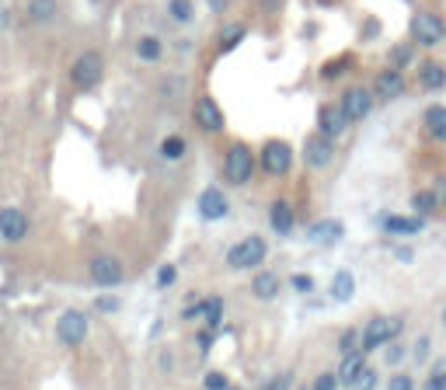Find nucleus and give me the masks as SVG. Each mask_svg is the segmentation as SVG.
<instances>
[{
  "label": "nucleus",
  "instance_id": "obj_13",
  "mask_svg": "<svg viewBox=\"0 0 446 390\" xmlns=\"http://www.w3.org/2000/svg\"><path fill=\"white\" fill-rule=\"evenodd\" d=\"M227 209H231V202H227V195H223L220 188H206L199 195V216L202 220H223Z\"/></svg>",
  "mask_w": 446,
  "mask_h": 390
},
{
  "label": "nucleus",
  "instance_id": "obj_44",
  "mask_svg": "<svg viewBox=\"0 0 446 390\" xmlns=\"http://www.w3.org/2000/svg\"><path fill=\"white\" fill-rule=\"evenodd\" d=\"M199 345H202V352H206V348L213 345V334H199Z\"/></svg>",
  "mask_w": 446,
  "mask_h": 390
},
{
  "label": "nucleus",
  "instance_id": "obj_28",
  "mask_svg": "<svg viewBox=\"0 0 446 390\" xmlns=\"http://www.w3.org/2000/svg\"><path fill=\"white\" fill-rule=\"evenodd\" d=\"M199 310H202V317L209 320V327H216V324H220V317H223V300H220V296H209Z\"/></svg>",
  "mask_w": 446,
  "mask_h": 390
},
{
  "label": "nucleus",
  "instance_id": "obj_35",
  "mask_svg": "<svg viewBox=\"0 0 446 390\" xmlns=\"http://www.w3.org/2000/svg\"><path fill=\"white\" fill-rule=\"evenodd\" d=\"M94 307H98L101 314H115V310H119L122 303H119L115 296H98V303H94Z\"/></svg>",
  "mask_w": 446,
  "mask_h": 390
},
{
  "label": "nucleus",
  "instance_id": "obj_19",
  "mask_svg": "<svg viewBox=\"0 0 446 390\" xmlns=\"http://www.w3.org/2000/svg\"><path fill=\"white\" fill-rule=\"evenodd\" d=\"M25 15H28V22H35V25H49V22L60 15V4H56V0H28Z\"/></svg>",
  "mask_w": 446,
  "mask_h": 390
},
{
  "label": "nucleus",
  "instance_id": "obj_17",
  "mask_svg": "<svg viewBox=\"0 0 446 390\" xmlns=\"http://www.w3.org/2000/svg\"><path fill=\"white\" fill-rule=\"evenodd\" d=\"M366 373V362H363V352H345V359H342V366H338V383H345V387H356L359 383V376Z\"/></svg>",
  "mask_w": 446,
  "mask_h": 390
},
{
  "label": "nucleus",
  "instance_id": "obj_34",
  "mask_svg": "<svg viewBox=\"0 0 446 390\" xmlns=\"http://www.w3.org/2000/svg\"><path fill=\"white\" fill-rule=\"evenodd\" d=\"M338 387V376L335 373H321L317 380H314V390H335Z\"/></svg>",
  "mask_w": 446,
  "mask_h": 390
},
{
  "label": "nucleus",
  "instance_id": "obj_37",
  "mask_svg": "<svg viewBox=\"0 0 446 390\" xmlns=\"http://www.w3.org/2000/svg\"><path fill=\"white\" fill-rule=\"evenodd\" d=\"M293 289H297V293H311V289H314V279L300 272V275H293Z\"/></svg>",
  "mask_w": 446,
  "mask_h": 390
},
{
  "label": "nucleus",
  "instance_id": "obj_2",
  "mask_svg": "<svg viewBox=\"0 0 446 390\" xmlns=\"http://www.w3.org/2000/svg\"><path fill=\"white\" fill-rule=\"evenodd\" d=\"M265 254H269V247H265V241H262V237H245V241H238V244L227 251V265H231V268H238V272H245V268H258V265L265 261Z\"/></svg>",
  "mask_w": 446,
  "mask_h": 390
},
{
  "label": "nucleus",
  "instance_id": "obj_11",
  "mask_svg": "<svg viewBox=\"0 0 446 390\" xmlns=\"http://www.w3.org/2000/svg\"><path fill=\"white\" fill-rule=\"evenodd\" d=\"M192 115H195V126L206 129V133H220V129H223V112H220V105H216L209 95L195 101Z\"/></svg>",
  "mask_w": 446,
  "mask_h": 390
},
{
  "label": "nucleus",
  "instance_id": "obj_18",
  "mask_svg": "<svg viewBox=\"0 0 446 390\" xmlns=\"http://www.w3.org/2000/svg\"><path fill=\"white\" fill-rule=\"evenodd\" d=\"M269 220H272V230L276 234H293V206L286 202V199H276L272 202V213H269Z\"/></svg>",
  "mask_w": 446,
  "mask_h": 390
},
{
  "label": "nucleus",
  "instance_id": "obj_15",
  "mask_svg": "<svg viewBox=\"0 0 446 390\" xmlns=\"http://www.w3.org/2000/svg\"><path fill=\"white\" fill-rule=\"evenodd\" d=\"M373 91H377V98H401L404 95V74L397 70V67H390V70H380L377 74V84H373Z\"/></svg>",
  "mask_w": 446,
  "mask_h": 390
},
{
  "label": "nucleus",
  "instance_id": "obj_32",
  "mask_svg": "<svg viewBox=\"0 0 446 390\" xmlns=\"http://www.w3.org/2000/svg\"><path fill=\"white\" fill-rule=\"evenodd\" d=\"M432 206H436V195H432V192H418V195H415V209H418L422 216L432 213Z\"/></svg>",
  "mask_w": 446,
  "mask_h": 390
},
{
  "label": "nucleus",
  "instance_id": "obj_45",
  "mask_svg": "<svg viewBox=\"0 0 446 390\" xmlns=\"http://www.w3.org/2000/svg\"><path fill=\"white\" fill-rule=\"evenodd\" d=\"M443 320H446V314H443Z\"/></svg>",
  "mask_w": 446,
  "mask_h": 390
},
{
  "label": "nucleus",
  "instance_id": "obj_16",
  "mask_svg": "<svg viewBox=\"0 0 446 390\" xmlns=\"http://www.w3.org/2000/svg\"><path fill=\"white\" fill-rule=\"evenodd\" d=\"M380 223H383V230H387V234H394V237H415V234L425 227V220H422V216H394V213H390V216H383Z\"/></svg>",
  "mask_w": 446,
  "mask_h": 390
},
{
  "label": "nucleus",
  "instance_id": "obj_5",
  "mask_svg": "<svg viewBox=\"0 0 446 390\" xmlns=\"http://www.w3.org/2000/svg\"><path fill=\"white\" fill-rule=\"evenodd\" d=\"M101 70H105L101 56H98L94 49H88V53H81L77 63L70 67V84L81 88V91H88V88H94V84L101 81Z\"/></svg>",
  "mask_w": 446,
  "mask_h": 390
},
{
  "label": "nucleus",
  "instance_id": "obj_43",
  "mask_svg": "<svg viewBox=\"0 0 446 390\" xmlns=\"http://www.w3.org/2000/svg\"><path fill=\"white\" fill-rule=\"evenodd\" d=\"M411 258H415V254H411L408 247H397V261H411Z\"/></svg>",
  "mask_w": 446,
  "mask_h": 390
},
{
  "label": "nucleus",
  "instance_id": "obj_36",
  "mask_svg": "<svg viewBox=\"0 0 446 390\" xmlns=\"http://www.w3.org/2000/svg\"><path fill=\"white\" fill-rule=\"evenodd\" d=\"M206 390H227V376H223V373H209L206 376Z\"/></svg>",
  "mask_w": 446,
  "mask_h": 390
},
{
  "label": "nucleus",
  "instance_id": "obj_25",
  "mask_svg": "<svg viewBox=\"0 0 446 390\" xmlns=\"http://www.w3.org/2000/svg\"><path fill=\"white\" fill-rule=\"evenodd\" d=\"M136 56H140L143 63H157V60H160V39L143 35V39L136 42Z\"/></svg>",
  "mask_w": 446,
  "mask_h": 390
},
{
  "label": "nucleus",
  "instance_id": "obj_9",
  "mask_svg": "<svg viewBox=\"0 0 446 390\" xmlns=\"http://www.w3.org/2000/svg\"><path fill=\"white\" fill-rule=\"evenodd\" d=\"M28 216L22 213V209H15V206H8V209H0V237H4L8 244H18V241H25L28 237Z\"/></svg>",
  "mask_w": 446,
  "mask_h": 390
},
{
  "label": "nucleus",
  "instance_id": "obj_27",
  "mask_svg": "<svg viewBox=\"0 0 446 390\" xmlns=\"http://www.w3.org/2000/svg\"><path fill=\"white\" fill-rule=\"evenodd\" d=\"M185 140L181 136H167L164 143H160V157H167V161H178V157H185Z\"/></svg>",
  "mask_w": 446,
  "mask_h": 390
},
{
  "label": "nucleus",
  "instance_id": "obj_22",
  "mask_svg": "<svg viewBox=\"0 0 446 390\" xmlns=\"http://www.w3.org/2000/svg\"><path fill=\"white\" fill-rule=\"evenodd\" d=\"M352 293H356V279H352V272L342 268V272L331 279V300L345 303V300H352Z\"/></svg>",
  "mask_w": 446,
  "mask_h": 390
},
{
  "label": "nucleus",
  "instance_id": "obj_26",
  "mask_svg": "<svg viewBox=\"0 0 446 390\" xmlns=\"http://www.w3.org/2000/svg\"><path fill=\"white\" fill-rule=\"evenodd\" d=\"M241 39H245V25H227V29L220 32V49H223V53H231Z\"/></svg>",
  "mask_w": 446,
  "mask_h": 390
},
{
  "label": "nucleus",
  "instance_id": "obj_8",
  "mask_svg": "<svg viewBox=\"0 0 446 390\" xmlns=\"http://www.w3.org/2000/svg\"><path fill=\"white\" fill-rule=\"evenodd\" d=\"M88 268H91V279L98 286H119L126 279V268H122V261L115 254H94Z\"/></svg>",
  "mask_w": 446,
  "mask_h": 390
},
{
  "label": "nucleus",
  "instance_id": "obj_38",
  "mask_svg": "<svg viewBox=\"0 0 446 390\" xmlns=\"http://www.w3.org/2000/svg\"><path fill=\"white\" fill-rule=\"evenodd\" d=\"M356 341H359V334H356V331H345V334H342V341H338L342 355H345V352H352V348H356Z\"/></svg>",
  "mask_w": 446,
  "mask_h": 390
},
{
  "label": "nucleus",
  "instance_id": "obj_23",
  "mask_svg": "<svg viewBox=\"0 0 446 390\" xmlns=\"http://www.w3.org/2000/svg\"><path fill=\"white\" fill-rule=\"evenodd\" d=\"M251 289H255V296H258V300H272V296L279 293V279H276L272 272H262V275H255Z\"/></svg>",
  "mask_w": 446,
  "mask_h": 390
},
{
  "label": "nucleus",
  "instance_id": "obj_21",
  "mask_svg": "<svg viewBox=\"0 0 446 390\" xmlns=\"http://www.w3.org/2000/svg\"><path fill=\"white\" fill-rule=\"evenodd\" d=\"M425 129L432 133V140L446 143V105H432L425 112Z\"/></svg>",
  "mask_w": 446,
  "mask_h": 390
},
{
  "label": "nucleus",
  "instance_id": "obj_20",
  "mask_svg": "<svg viewBox=\"0 0 446 390\" xmlns=\"http://www.w3.org/2000/svg\"><path fill=\"white\" fill-rule=\"evenodd\" d=\"M418 84H422L425 91H439V88L446 84V70H443L439 63H422V67H418Z\"/></svg>",
  "mask_w": 446,
  "mask_h": 390
},
{
  "label": "nucleus",
  "instance_id": "obj_4",
  "mask_svg": "<svg viewBox=\"0 0 446 390\" xmlns=\"http://www.w3.org/2000/svg\"><path fill=\"white\" fill-rule=\"evenodd\" d=\"M411 39L418 46H429L432 49V46H439L446 39V22L439 15H432V11H418L411 18Z\"/></svg>",
  "mask_w": 446,
  "mask_h": 390
},
{
  "label": "nucleus",
  "instance_id": "obj_3",
  "mask_svg": "<svg viewBox=\"0 0 446 390\" xmlns=\"http://www.w3.org/2000/svg\"><path fill=\"white\" fill-rule=\"evenodd\" d=\"M251 171H255V157L245 143H234L227 150V157H223V174H227V181L234 185H248L251 181Z\"/></svg>",
  "mask_w": 446,
  "mask_h": 390
},
{
  "label": "nucleus",
  "instance_id": "obj_12",
  "mask_svg": "<svg viewBox=\"0 0 446 390\" xmlns=\"http://www.w3.org/2000/svg\"><path fill=\"white\" fill-rule=\"evenodd\" d=\"M331 157H335V147H331V136H324V133H317L311 143H307V150H304V161H307V168H328L331 164Z\"/></svg>",
  "mask_w": 446,
  "mask_h": 390
},
{
  "label": "nucleus",
  "instance_id": "obj_42",
  "mask_svg": "<svg viewBox=\"0 0 446 390\" xmlns=\"http://www.w3.org/2000/svg\"><path fill=\"white\" fill-rule=\"evenodd\" d=\"M356 390H373V373H363L359 383H356Z\"/></svg>",
  "mask_w": 446,
  "mask_h": 390
},
{
  "label": "nucleus",
  "instance_id": "obj_14",
  "mask_svg": "<svg viewBox=\"0 0 446 390\" xmlns=\"http://www.w3.org/2000/svg\"><path fill=\"white\" fill-rule=\"evenodd\" d=\"M345 126H349V119H345L342 105H324V108H321V115H317V133L338 140V136L345 133Z\"/></svg>",
  "mask_w": 446,
  "mask_h": 390
},
{
  "label": "nucleus",
  "instance_id": "obj_1",
  "mask_svg": "<svg viewBox=\"0 0 446 390\" xmlns=\"http://www.w3.org/2000/svg\"><path fill=\"white\" fill-rule=\"evenodd\" d=\"M404 331V320L401 317H387V314H377L366 327H363V352H373L387 341H394L397 334Z\"/></svg>",
  "mask_w": 446,
  "mask_h": 390
},
{
  "label": "nucleus",
  "instance_id": "obj_24",
  "mask_svg": "<svg viewBox=\"0 0 446 390\" xmlns=\"http://www.w3.org/2000/svg\"><path fill=\"white\" fill-rule=\"evenodd\" d=\"M338 237H342V223H335V220L317 223V227H314V234H311V241H314V244H335Z\"/></svg>",
  "mask_w": 446,
  "mask_h": 390
},
{
  "label": "nucleus",
  "instance_id": "obj_39",
  "mask_svg": "<svg viewBox=\"0 0 446 390\" xmlns=\"http://www.w3.org/2000/svg\"><path fill=\"white\" fill-rule=\"evenodd\" d=\"M432 195H436V202H443V206H446V174H439V178H436Z\"/></svg>",
  "mask_w": 446,
  "mask_h": 390
},
{
  "label": "nucleus",
  "instance_id": "obj_7",
  "mask_svg": "<svg viewBox=\"0 0 446 390\" xmlns=\"http://www.w3.org/2000/svg\"><path fill=\"white\" fill-rule=\"evenodd\" d=\"M88 338V317L81 310H63L56 320V341L63 345H81Z\"/></svg>",
  "mask_w": 446,
  "mask_h": 390
},
{
  "label": "nucleus",
  "instance_id": "obj_10",
  "mask_svg": "<svg viewBox=\"0 0 446 390\" xmlns=\"http://www.w3.org/2000/svg\"><path fill=\"white\" fill-rule=\"evenodd\" d=\"M370 108H373V91H366V88H349V91L342 95V112H345L349 122L366 119Z\"/></svg>",
  "mask_w": 446,
  "mask_h": 390
},
{
  "label": "nucleus",
  "instance_id": "obj_29",
  "mask_svg": "<svg viewBox=\"0 0 446 390\" xmlns=\"http://www.w3.org/2000/svg\"><path fill=\"white\" fill-rule=\"evenodd\" d=\"M195 8H192V0H171V18L174 22H192Z\"/></svg>",
  "mask_w": 446,
  "mask_h": 390
},
{
  "label": "nucleus",
  "instance_id": "obj_41",
  "mask_svg": "<svg viewBox=\"0 0 446 390\" xmlns=\"http://www.w3.org/2000/svg\"><path fill=\"white\" fill-rule=\"evenodd\" d=\"M265 390H290V376H276V380H269V387Z\"/></svg>",
  "mask_w": 446,
  "mask_h": 390
},
{
  "label": "nucleus",
  "instance_id": "obj_31",
  "mask_svg": "<svg viewBox=\"0 0 446 390\" xmlns=\"http://www.w3.org/2000/svg\"><path fill=\"white\" fill-rule=\"evenodd\" d=\"M390 63H394V67L411 63V46H394V49H390Z\"/></svg>",
  "mask_w": 446,
  "mask_h": 390
},
{
  "label": "nucleus",
  "instance_id": "obj_33",
  "mask_svg": "<svg viewBox=\"0 0 446 390\" xmlns=\"http://www.w3.org/2000/svg\"><path fill=\"white\" fill-rule=\"evenodd\" d=\"M174 279H178V268H174V265H164V268L157 272V286H160V289L174 286Z\"/></svg>",
  "mask_w": 446,
  "mask_h": 390
},
{
  "label": "nucleus",
  "instance_id": "obj_40",
  "mask_svg": "<svg viewBox=\"0 0 446 390\" xmlns=\"http://www.w3.org/2000/svg\"><path fill=\"white\" fill-rule=\"evenodd\" d=\"M387 390H411V376H394L387 383Z\"/></svg>",
  "mask_w": 446,
  "mask_h": 390
},
{
  "label": "nucleus",
  "instance_id": "obj_6",
  "mask_svg": "<svg viewBox=\"0 0 446 390\" xmlns=\"http://www.w3.org/2000/svg\"><path fill=\"white\" fill-rule=\"evenodd\" d=\"M262 168H265V174L283 178V174L293 168V147L283 143V140H269V143L262 147Z\"/></svg>",
  "mask_w": 446,
  "mask_h": 390
},
{
  "label": "nucleus",
  "instance_id": "obj_30",
  "mask_svg": "<svg viewBox=\"0 0 446 390\" xmlns=\"http://www.w3.org/2000/svg\"><path fill=\"white\" fill-rule=\"evenodd\" d=\"M425 390H446V362H439V366H436V373L429 376Z\"/></svg>",
  "mask_w": 446,
  "mask_h": 390
}]
</instances>
